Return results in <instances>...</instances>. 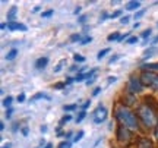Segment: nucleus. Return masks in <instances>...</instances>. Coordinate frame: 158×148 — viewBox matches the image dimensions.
Listing matches in <instances>:
<instances>
[{
    "mask_svg": "<svg viewBox=\"0 0 158 148\" xmlns=\"http://www.w3.org/2000/svg\"><path fill=\"white\" fill-rule=\"evenodd\" d=\"M116 117L117 120L122 123L123 126H126L127 129L130 131H138V117H136V114L129 110L127 107H124V106H118L117 110H116Z\"/></svg>",
    "mask_w": 158,
    "mask_h": 148,
    "instance_id": "obj_1",
    "label": "nucleus"
},
{
    "mask_svg": "<svg viewBox=\"0 0 158 148\" xmlns=\"http://www.w3.org/2000/svg\"><path fill=\"white\" fill-rule=\"evenodd\" d=\"M138 116H139L142 123L147 126L148 129H155L158 126V116L155 113V110L148 103H145V104H142V106L138 107Z\"/></svg>",
    "mask_w": 158,
    "mask_h": 148,
    "instance_id": "obj_2",
    "label": "nucleus"
},
{
    "mask_svg": "<svg viewBox=\"0 0 158 148\" xmlns=\"http://www.w3.org/2000/svg\"><path fill=\"white\" fill-rule=\"evenodd\" d=\"M130 139H132L130 129H127V128L123 125H120L117 129V141L122 144V145H129Z\"/></svg>",
    "mask_w": 158,
    "mask_h": 148,
    "instance_id": "obj_3",
    "label": "nucleus"
},
{
    "mask_svg": "<svg viewBox=\"0 0 158 148\" xmlns=\"http://www.w3.org/2000/svg\"><path fill=\"white\" fill-rule=\"evenodd\" d=\"M142 82H141V78H136V76H132L129 79V84H127V92L130 95H135L138 92L142 91Z\"/></svg>",
    "mask_w": 158,
    "mask_h": 148,
    "instance_id": "obj_4",
    "label": "nucleus"
},
{
    "mask_svg": "<svg viewBox=\"0 0 158 148\" xmlns=\"http://www.w3.org/2000/svg\"><path fill=\"white\" fill-rule=\"evenodd\" d=\"M157 78H158V75H155L154 72H151V70H143L141 75V82H142V85H145V87H154Z\"/></svg>",
    "mask_w": 158,
    "mask_h": 148,
    "instance_id": "obj_5",
    "label": "nucleus"
},
{
    "mask_svg": "<svg viewBox=\"0 0 158 148\" xmlns=\"http://www.w3.org/2000/svg\"><path fill=\"white\" fill-rule=\"evenodd\" d=\"M106 119H107V108L100 104L92 113V120H94V123H102Z\"/></svg>",
    "mask_w": 158,
    "mask_h": 148,
    "instance_id": "obj_6",
    "label": "nucleus"
},
{
    "mask_svg": "<svg viewBox=\"0 0 158 148\" xmlns=\"http://www.w3.org/2000/svg\"><path fill=\"white\" fill-rule=\"evenodd\" d=\"M138 148H154V144L151 139L148 138H141L138 141Z\"/></svg>",
    "mask_w": 158,
    "mask_h": 148,
    "instance_id": "obj_7",
    "label": "nucleus"
},
{
    "mask_svg": "<svg viewBox=\"0 0 158 148\" xmlns=\"http://www.w3.org/2000/svg\"><path fill=\"white\" fill-rule=\"evenodd\" d=\"M7 28L10 31H16V29H21V31H27V27L23 23H19V22H9L7 23Z\"/></svg>",
    "mask_w": 158,
    "mask_h": 148,
    "instance_id": "obj_8",
    "label": "nucleus"
},
{
    "mask_svg": "<svg viewBox=\"0 0 158 148\" xmlns=\"http://www.w3.org/2000/svg\"><path fill=\"white\" fill-rule=\"evenodd\" d=\"M47 63H48V57H40L38 60L35 62V66L38 69H44L47 66Z\"/></svg>",
    "mask_w": 158,
    "mask_h": 148,
    "instance_id": "obj_9",
    "label": "nucleus"
},
{
    "mask_svg": "<svg viewBox=\"0 0 158 148\" xmlns=\"http://www.w3.org/2000/svg\"><path fill=\"white\" fill-rule=\"evenodd\" d=\"M139 6H141V3H139L138 0H132V2H127V3H126V9H127V11H136Z\"/></svg>",
    "mask_w": 158,
    "mask_h": 148,
    "instance_id": "obj_10",
    "label": "nucleus"
},
{
    "mask_svg": "<svg viewBox=\"0 0 158 148\" xmlns=\"http://www.w3.org/2000/svg\"><path fill=\"white\" fill-rule=\"evenodd\" d=\"M16 12H18V7H16V6H12L10 11L7 12V19H9V22H15L13 19H15V15H16Z\"/></svg>",
    "mask_w": 158,
    "mask_h": 148,
    "instance_id": "obj_11",
    "label": "nucleus"
},
{
    "mask_svg": "<svg viewBox=\"0 0 158 148\" xmlns=\"http://www.w3.org/2000/svg\"><path fill=\"white\" fill-rule=\"evenodd\" d=\"M143 68V70H158V63H147V65H143L142 66Z\"/></svg>",
    "mask_w": 158,
    "mask_h": 148,
    "instance_id": "obj_12",
    "label": "nucleus"
},
{
    "mask_svg": "<svg viewBox=\"0 0 158 148\" xmlns=\"http://www.w3.org/2000/svg\"><path fill=\"white\" fill-rule=\"evenodd\" d=\"M16 54H18V50L16 49H12V50L6 54V60H13V59L16 57Z\"/></svg>",
    "mask_w": 158,
    "mask_h": 148,
    "instance_id": "obj_13",
    "label": "nucleus"
},
{
    "mask_svg": "<svg viewBox=\"0 0 158 148\" xmlns=\"http://www.w3.org/2000/svg\"><path fill=\"white\" fill-rule=\"evenodd\" d=\"M64 65H66V59H62V60H60V62L57 63V66L56 68H54V72H60V70H62L63 69V66H64Z\"/></svg>",
    "mask_w": 158,
    "mask_h": 148,
    "instance_id": "obj_14",
    "label": "nucleus"
},
{
    "mask_svg": "<svg viewBox=\"0 0 158 148\" xmlns=\"http://www.w3.org/2000/svg\"><path fill=\"white\" fill-rule=\"evenodd\" d=\"M154 53H157V49H155V47H151V49H148V50L145 51V59H148V57L154 56Z\"/></svg>",
    "mask_w": 158,
    "mask_h": 148,
    "instance_id": "obj_15",
    "label": "nucleus"
},
{
    "mask_svg": "<svg viewBox=\"0 0 158 148\" xmlns=\"http://www.w3.org/2000/svg\"><path fill=\"white\" fill-rule=\"evenodd\" d=\"M118 38H120V35H118V32H113V34H110L107 37L108 41H118Z\"/></svg>",
    "mask_w": 158,
    "mask_h": 148,
    "instance_id": "obj_16",
    "label": "nucleus"
},
{
    "mask_svg": "<svg viewBox=\"0 0 158 148\" xmlns=\"http://www.w3.org/2000/svg\"><path fill=\"white\" fill-rule=\"evenodd\" d=\"M12 101H13V98H12L10 95H7V97H6L5 100H3V106H5V107H9V108H10Z\"/></svg>",
    "mask_w": 158,
    "mask_h": 148,
    "instance_id": "obj_17",
    "label": "nucleus"
},
{
    "mask_svg": "<svg viewBox=\"0 0 158 148\" xmlns=\"http://www.w3.org/2000/svg\"><path fill=\"white\" fill-rule=\"evenodd\" d=\"M86 79V74H78L75 76V82H82Z\"/></svg>",
    "mask_w": 158,
    "mask_h": 148,
    "instance_id": "obj_18",
    "label": "nucleus"
},
{
    "mask_svg": "<svg viewBox=\"0 0 158 148\" xmlns=\"http://www.w3.org/2000/svg\"><path fill=\"white\" fill-rule=\"evenodd\" d=\"M38 98H47V100H50V97H48L47 94H44V92H38V94H35L34 97H32V100H38Z\"/></svg>",
    "mask_w": 158,
    "mask_h": 148,
    "instance_id": "obj_19",
    "label": "nucleus"
},
{
    "mask_svg": "<svg viewBox=\"0 0 158 148\" xmlns=\"http://www.w3.org/2000/svg\"><path fill=\"white\" fill-rule=\"evenodd\" d=\"M70 119H72V116H70V114H64L62 119H60V126H63L64 123H66V122H69Z\"/></svg>",
    "mask_w": 158,
    "mask_h": 148,
    "instance_id": "obj_20",
    "label": "nucleus"
},
{
    "mask_svg": "<svg viewBox=\"0 0 158 148\" xmlns=\"http://www.w3.org/2000/svg\"><path fill=\"white\" fill-rule=\"evenodd\" d=\"M108 51H110V49H104V50H101L100 53H98V56H97V59H98V60H101V59H102L104 56H106V54H107Z\"/></svg>",
    "mask_w": 158,
    "mask_h": 148,
    "instance_id": "obj_21",
    "label": "nucleus"
},
{
    "mask_svg": "<svg viewBox=\"0 0 158 148\" xmlns=\"http://www.w3.org/2000/svg\"><path fill=\"white\" fill-rule=\"evenodd\" d=\"M76 107H78L76 104H70V106H63V110H64V112H72V110H75Z\"/></svg>",
    "mask_w": 158,
    "mask_h": 148,
    "instance_id": "obj_22",
    "label": "nucleus"
},
{
    "mask_svg": "<svg viewBox=\"0 0 158 148\" xmlns=\"http://www.w3.org/2000/svg\"><path fill=\"white\" fill-rule=\"evenodd\" d=\"M82 137H84V131H79L78 133H76V137L73 138V141H75V142H78V141H81V139H82Z\"/></svg>",
    "mask_w": 158,
    "mask_h": 148,
    "instance_id": "obj_23",
    "label": "nucleus"
},
{
    "mask_svg": "<svg viewBox=\"0 0 158 148\" xmlns=\"http://www.w3.org/2000/svg\"><path fill=\"white\" fill-rule=\"evenodd\" d=\"M91 41H92V38H91L89 35H86V37H84V38H82L81 44H82V46H85V44H88V43H91Z\"/></svg>",
    "mask_w": 158,
    "mask_h": 148,
    "instance_id": "obj_24",
    "label": "nucleus"
},
{
    "mask_svg": "<svg viewBox=\"0 0 158 148\" xmlns=\"http://www.w3.org/2000/svg\"><path fill=\"white\" fill-rule=\"evenodd\" d=\"M70 41H72V43H75V41H82V38H81L79 34H73V35H70Z\"/></svg>",
    "mask_w": 158,
    "mask_h": 148,
    "instance_id": "obj_25",
    "label": "nucleus"
},
{
    "mask_svg": "<svg viewBox=\"0 0 158 148\" xmlns=\"http://www.w3.org/2000/svg\"><path fill=\"white\" fill-rule=\"evenodd\" d=\"M73 59H75V62H85V57L84 56H81V54H73Z\"/></svg>",
    "mask_w": 158,
    "mask_h": 148,
    "instance_id": "obj_26",
    "label": "nucleus"
},
{
    "mask_svg": "<svg viewBox=\"0 0 158 148\" xmlns=\"http://www.w3.org/2000/svg\"><path fill=\"white\" fill-rule=\"evenodd\" d=\"M85 116H86V113H85V112H81V113H79L78 116H76V123H79V122H81V120L84 119Z\"/></svg>",
    "mask_w": 158,
    "mask_h": 148,
    "instance_id": "obj_27",
    "label": "nucleus"
},
{
    "mask_svg": "<svg viewBox=\"0 0 158 148\" xmlns=\"http://www.w3.org/2000/svg\"><path fill=\"white\" fill-rule=\"evenodd\" d=\"M151 34H152V31H151V29H147V31H143V32H142V38H148Z\"/></svg>",
    "mask_w": 158,
    "mask_h": 148,
    "instance_id": "obj_28",
    "label": "nucleus"
},
{
    "mask_svg": "<svg viewBox=\"0 0 158 148\" xmlns=\"http://www.w3.org/2000/svg\"><path fill=\"white\" fill-rule=\"evenodd\" d=\"M126 43H127V44H135V43H138V37H130Z\"/></svg>",
    "mask_w": 158,
    "mask_h": 148,
    "instance_id": "obj_29",
    "label": "nucleus"
},
{
    "mask_svg": "<svg viewBox=\"0 0 158 148\" xmlns=\"http://www.w3.org/2000/svg\"><path fill=\"white\" fill-rule=\"evenodd\" d=\"M145 15V11H139V12H136L135 13V19H139V18H142Z\"/></svg>",
    "mask_w": 158,
    "mask_h": 148,
    "instance_id": "obj_30",
    "label": "nucleus"
},
{
    "mask_svg": "<svg viewBox=\"0 0 158 148\" xmlns=\"http://www.w3.org/2000/svg\"><path fill=\"white\" fill-rule=\"evenodd\" d=\"M129 16H122V19H120V23H123V25H126V23H129Z\"/></svg>",
    "mask_w": 158,
    "mask_h": 148,
    "instance_id": "obj_31",
    "label": "nucleus"
},
{
    "mask_svg": "<svg viewBox=\"0 0 158 148\" xmlns=\"http://www.w3.org/2000/svg\"><path fill=\"white\" fill-rule=\"evenodd\" d=\"M54 12L53 11H47V12H43V18H50L51 15H53Z\"/></svg>",
    "mask_w": 158,
    "mask_h": 148,
    "instance_id": "obj_32",
    "label": "nucleus"
},
{
    "mask_svg": "<svg viewBox=\"0 0 158 148\" xmlns=\"http://www.w3.org/2000/svg\"><path fill=\"white\" fill-rule=\"evenodd\" d=\"M18 101H19V103H23V101H25V94H23V92H21V94L18 95Z\"/></svg>",
    "mask_w": 158,
    "mask_h": 148,
    "instance_id": "obj_33",
    "label": "nucleus"
},
{
    "mask_svg": "<svg viewBox=\"0 0 158 148\" xmlns=\"http://www.w3.org/2000/svg\"><path fill=\"white\" fill-rule=\"evenodd\" d=\"M70 147V142H60L59 144V148H69Z\"/></svg>",
    "mask_w": 158,
    "mask_h": 148,
    "instance_id": "obj_34",
    "label": "nucleus"
},
{
    "mask_svg": "<svg viewBox=\"0 0 158 148\" xmlns=\"http://www.w3.org/2000/svg\"><path fill=\"white\" fill-rule=\"evenodd\" d=\"M122 15V11H116V12H113V15H111V19H114V18H117V16H120Z\"/></svg>",
    "mask_w": 158,
    "mask_h": 148,
    "instance_id": "obj_35",
    "label": "nucleus"
},
{
    "mask_svg": "<svg viewBox=\"0 0 158 148\" xmlns=\"http://www.w3.org/2000/svg\"><path fill=\"white\" fill-rule=\"evenodd\" d=\"M64 85H66L64 82H59V84H56V85H54V88H56V90H60V88H63Z\"/></svg>",
    "mask_w": 158,
    "mask_h": 148,
    "instance_id": "obj_36",
    "label": "nucleus"
},
{
    "mask_svg": "<svg viewBox=\"0 0 158 148\" xmlns=\"http://www.w3.org/2000/svg\"><path fill=\"white\" fill-rule=\"evenodd\" d=\"M12 113H13V108H7V112H6V117L9 119V117L12 116Z\"/></svg>",
    "mask_w": 158,
    "mask_h": 148,
    "instance_id": "obj_37",
    "label": "nucleus"
},
{
    "mask_svg": "<svg viewBox=\"0 0 158 148\" xmlns=\"http://www.w3.org/2000/svg\"><path fill=\"white\" fill-rule=\"evenodd\" d=\"M22 135L23 137H27V135H28V128H27V126H23L22 128Z\"/></svg>",
    "mask_w": 158,
    "mask_h": 148,
    "instance_id": "obj_38",
    "label": "nucleus"
},
{
    "mask_svg": "<svg viewBox=\"0 0 158 148\" xmlns=\"http://www.w3.org/2000/svg\"><path fill=\"white\" fill-rule=\"evenodd\" d=\"M118 57H120V56H118V54H116V56H113V57H111V59H110V60H108V63H113V62H116V60H117Z\"/></svg>",
    "mask_w": 158,
    "mask_h": 148,
    "instance_id": "obj_39",
    "label": "nucleus"
},
{
    "mask_svg": "<svg viewBox=\"0 0 158 148\" xmlns=\"http://www.w3.org/2000/svg\"><path fill=\"white\" fill-rule=\"evenodd\" d=\"M79 22H81V23H85V22H86V16H85V15H82V16L79 18Z\"/></svg>",
    "mask_w": 158,
    "mask_h": 148,
    "instance_id": "obj_40",
    "label": "nucleus"
},
{
    "mask_svg": "<svg viewBox=\"0 0 158 148\" xmlns=\"http://www.w3.org/2000/svg\"><path fill=\"white\" fill-rule=\"evenodd\" d=\"M73 81H75V78H68V79L64 81V84H66V85H69V84H72Z\"/></svg>",
    "mask_w": 158,
    "mask_h": 148,
    "instance_id": "obj_41",
    "label": "nucleus"
},
{
    "mask_svg": "<svg viewBox=\"0 0 158 148\" xmlns=\"http://www.w3.org/2000/svg\"><path fill=\"white\" fill-rule=\"evenodd\" d=\"M116 81H117V78H116V76H110V78H108V84H111V82H116Z\"/></svg>",
    "mask_w": 158,
    "mask_h": 148,
    "instance_id": "obj_42",
    "label": "nucleus"
},
{
    "mask_svg": "<svg viewBox=\"0 0 158 148\" xmlns=\"http://www.w3.org/2000/svg\"><path fill=\"white\" fill-rule=\"evenodd\" d=\"M100 91H101V88H95V90H94V92H92V95H98V94H100Z\"/></svg>",
    "mask_w": 158,
    "mask_h": 148,
    "instance_id": "obj_43",
    "label": "nucleus"
},
{
    "mask_svg": "<svg viewBox=\"0 0 158 148\" xmlns=\"http://www.w3.org/2000/svg\"><path fill=\"white\" fill-rule=\"evenodd\" d=\"M154 90H157L158 91V78H157V81H155V84H154V87H152Z\"/></svg>",
    "mask_w": 158,
    "mask_h": 148,
    "instance_id": "obj_44",
    "label": "nucleus"
},
{
    "mask_svg": "<svg viewBox=\"0 0 158 148\" xmlns=\"http://www.w3.org/2000/svg\"><path fill=\"white\" fill-rule=\"evenodd\" d=\"M70 70H72V72H75V70H78V66H76V65H73V66H70Z\"/></svg>",
    "mask_w": 158,
    "mask_h": 148,
    "instance_id": "obj_45",
    "label": "nucleus"
},
{
    "mask_svg": "<svg viewBox=\"0 0 158 148\" xmlns=\"http://www.w3.org/2000/svg\"><path fill=\"white\" fill-rule=\"evenodd\" d=\"M10 147H12V144H10V142H7V144H5V145H3L2 148H10Z\"/></svg>",
    "mask_w": 158,
    "mask_h": 148,
    "instance_id": "obj_46",
    "label": "nucleus"
},
{
    "mask_svg": "<svg viewBox=\"0 0 158 148\" xmlns=\"http://www.w3.org/2000/svg\"><path fill=\"white\" fill-rule=\"evenodd\" d=\"M79 12H81V7H79V6H78V7H76V9H75V12H73V13H75V15H78Z\"/></svg>",
    "mask_w": 158,
    "mask_h": 148,
    "instance_id": "obj_47",
    "label": "nucleus"
},
{
    "mask_svg": "<svg viewBox=\"0 0 158 148\" xmlns=\"http://www.w3.org/2000/svg\"><path fill=\"white\" fill-rule=\"evenodd\" d=\"M41 11V6H35L34 7V12H40Z\"/></svg>",
    "mask_w": 158,
    "mask_h": 148,
    "instance_id": "obj_48",
    "label": "nucleus"
},
{
    "mask_svg": "<svg viewBox=\"0 0 158 148\" xmlns=\"http://www.w3.org/2000/svg\"><path fill=\"white\" fill-rule=\"evenodd\" d=\"M89 104H91V101H86V103H85V104H84V108H86V107H89Z\"/></svg>",
    "mask_w": 158,
    "mask_h": 148,
    "instance_id": "obj_49",
    "label": "nucleus"
},
{
    "mask_svg": "<svg viewBox=\"0 0 158 148\" xmlns=\"http://www.w3.org/2000/svg\"><path fill=\"white\" fill-rule=\"evenodd\" d=\"M106 18H107V13H102V16H101V21H106Z\"/></svg>",
    "mask_w": 158,
    "mask_h": 148,
    "instance_id": "obj_50",
    "label": "nucleus"
},
{
    "mask_svg": "<svg viewBox=\"0 0 158 148\" xmlns=\"http://www.w3.org/2000/svg\"><path fill=\"white\" fill-rule=\"evenodd\" d=\"M41 132H47V126H41Z\"/></svg>",
    "mask_w": 158,
    "mask_h": 148,
    "instance_id": "obj_51",
    "label": "nucleus"
},
{
    "mask_svg": "<svg viewBox=\"0 0 158 148\" xmlns=\"http://www.w3.org/2000/svg\"><path fill=\"white\" fill-rule=\"evenodd\" d=\"M0 129H2V131L5 129V123H3V122H0Z\"/></svg>",
    "mask_w": 158,
    "mask_h": 148,
    "instance_id": "obj_52",
    "label": "nucleus"
},
{
    "mask_svg": "<svg viewBox=\"0 0 158 148\" xmlns=\"http://www.w3.org/2000/svg\"><path fill=\"white\" fill-rule=\"evenodd\" d=\"M152 43H154V44H155V43H158V35H157V37H155V38L152 40Z\"/></svg>",
    "mask_w": 158,
    "mask_h": 148,
    "instance_id": "obj_53",
    "label": "nucleus"
},
{
    "mask_svg": "<svg viewBox=\"0 0 158 148\" xmlns=\"http://www.w3.org/2000/svg\"><path fill=\"white\" fill-rule=\"evenodd\" d=\"M155 137H157V139H158V126L155 128Z\"/></svg>",
    "mask_w": 158,
    "mask_h": 148,
    "instance_id": "obj_54",
    "label": "nucleus"
},
{
    "mask_svg": "<svg viewBox=\"0 0 158 148\" xmlns=\"http://www.w3.org/2000/svg\"><path fill=\"white\" fill-rule=\"evenodd\" d=\"M51 147H53L51 144H47V145H45V148H51Z\"/></svg>",
    "mask_w": 158,
    "mask_h": 148,
    "instance_id": "obj_55",
    "label": "nucleus"
}]
</instances>
